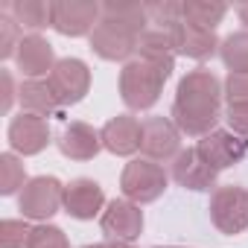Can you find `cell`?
<instances>
[{"label": "cell", "mask_w": 248, "mask_h": 248, "mask_svg": "<svg viewBox=\"0 0 248 248\" xmlns=\"http://www.w3.org/2000/svg\"><path fill=\"white\" fill-rule=\"evenodd\" d=\"M228 126L233 135L248 140V105H228Z\"/></svg>", "instance_id": "cell-30"}, {"label": "cell", "mask_w": 248, "mask_h": 248, "mask_svg": "<svg viewBox=\"0 0 248 248\" xmlns=\"http://www.w3.org/2000/svg\"><path fill=\"white\" fill-rule=\"evenodd\" d=\"M50 143V123L44 117L21 111L9 123V146L18 155H38Z\"/></svg>", "instance_id": "cell-10"}, {"label": "cell", "mask_w": 248, "mask_h": 248, "mask_svg": "<svg viewBox=\"0 0 248 248\" xmlns=\"http://www.w3.org/2000/svg\"><path fill=\"white\" fill-rule=\"evenodd\" d=\"M138 53L146 62H155L167 70H175V41H172L170 30H161V27L149 30L146 27V32L138 38Z\"/></svg>", "instance_id": "cell-20"}, {"label": "cell", "mask_w": 248, "mask_h": 248, "mask_svg": "<svg viewBox=\"0 0 248 248\" xmlns=\"http://www.w3.org/2000/svg\"><path fill=\"white\" fill-rule=\"evenodd\" d=\"M111 248H135V245L126 242V239H111Z\"/></svg>", "instance_id": "cell-33"}, {"label": "cell", "mask_w": 248, "mask_h": 248, "mask_svg": "<svg viewBox=\"0 0 248 248\" xmlns=\"http://www.w3.org/2000/svg\"><path fill=\"white\" fill-rule=\"evenodd\" d=\"M172 70L155 64V62H146V59H135V62H126V67L120 70V96L132 111H146L158 102L161 91H164V82L170 79Z\"/></svg>", "instance_id": "cell-2"}, {"label": "cell", "mask_w": 248, "mask_h": 248, "mask_svg": "<svg viewBox=\"0 0 248 248\" xmlns=\"http://www.w3.org/2000/svg\"><path fill=\"white\" fill-rule=\"evenodd\" d=\"M15 62H18V70L27 76V79H41V76H50L53 67H56V56H53V44L41 35H24L21 44H18V53H15Z\"/></svg>", "instance_id": "cell-13"}, {"label": "cell", "mask_w": 248, "mask_h": 248, "mask_svg": "<svg viewBox=\"0 0 248 248\" xmlns=\"http://www.w3.org/2000/svg\"><path fill=\"white\" fill-rule=\"evenodd\" d=\"M172 178L187 190H210L216 187V170L193 149H181V155L172 161Z\"/></svg>", "instance_id": "cell-14"}, {"label": "cell", "mask_w": 248, "mask_h": 248, "mask_svg": "<svg viewBox=\"0 0 248 248\" xmlns=\"http://www.w3.org/2000/svg\"><path fill=\"white\" fill-rule=\"evenodd\" d=\"M99 24V6L93 0H53V30L70 38L93 32Z\"/></svg>", "instance_id": "cell-8"}, {"label": "cell", "mask_w": 248, "mask_h": 248, "mask_svg": "<svg viewBox=\"0 0 248 248\" xmlns=\"http://www.w3.org/2000/svg\"><path fill=\"white\" fill-rule=\"evenodd\" d=\"M222 105V82L210 70H190L175 91L172 123L187 138H207L219 123Z\"/></svg>", "instance_id": "cell-1"}, {"label": "cell", "mask_w": 248, "mask_h": 248, "mask_svg": "<svg viewBox=\"0 0 248 248\" xmlns=\"http://www.w3.org/2000/svg\"><path fill=\"white\" fill-rule=\"evenodd\" d=\"M146 18H149V24H155V27H161V30H170V27H175V24H181L184 21V6L178 3V0H158V3H146Z\"/></svg>", "instance_id": "cell-25"}, {"label": "cell", "mask_w": 248, "mask_h": 248, "mask_svg": "<svg viewBox=\"0 0 248 248\" xmlns=\"http://www.w3.org/2000/svg\"><path fill=\"white\" fill-rule=\"evenodd\" d=\"M225 96L228 105H248V73H228Z\"/></svg>", "instance_id": "cell-29"}, {"label": "cell", "mask_w": 248, "mask_h": 248, "mask_svg": "<svg viewBox=\"0 0 248 248\" xmlns=\"http://www.w3.org/2000/svg\"><path fill=\"white\" fill-rule=\"evenodd\" d=\"M47 82H50L59 105L70 108V105H76V102L85 99V93L91 88V70L79 59H62V62H56V67L47 76Z\"/></svg>", "instance_id": "cell-6"}, {"label": "cell", "mask_w": 248, "mask_h": 248, "mask_svg": "<svg viewBox=\"0 0 248 248\" xmlns=\"http://www.w3.org/2000/svg\"><path fill=\"white\" fill-rule=\"evenodd\" d=\"M196 152L219 172V170H228V167H236L248 158V140L233 135L231 129L228 132H210L207 138H202L196 143Z\"/></svg>", "instance_id": "cell-9"}, {"label": "cell", "mask_w": 248, "mask_h": 248, "mask_svg": "<svg viewBox=\"0 0 248 248\" xmlns=\"http://www.w3.org/2000/svg\"><path fill=\"white\" fill-rule=\"evenodd\" d=\"M140 152L149 161H175L181 155V132L167 117H146L143 120V138Z\"/></svg>", "instance_id": "cell-7"}, {"label": "cell", "mask_w": 248, "mask_h": 248, "mask_svg": "<svg viewBox=\"0 0 248 248\" xmlns=\"http://www.w3.org/2000/svg\"><path fill=\"white\" fill-rule=\"evenodd\" d=\"M82 248H111V242H93V245H82Z\"/></svg>", "instance_id": "cell-34"}, {"label": "cell", "mask_w": 248, "mask_h": 248, "mask_svg": "<svg viewBox=\"0 0 248 248\" xmlns=\"http://www.w3.org/2000/svg\"><path fill=\"white\" fill-rule=\"evenodd\" d=\"M6 15L18 27H30V30L53 27V3H47V0H18L6 9Z\"/></svg>", "instance_id": "cell-21"}, {"label": "cell", "mask_w": 248, "mask_h": 248, "mask_svg": "<svg viewBox=\"0 0 248 248\" xmlns=\"http://www.w3.org/2000/svg\"><path fill=\"white\" fill-rule=\"evenodd\" d=\"M105 204V193L93 178H76L64 187V210L73 219H93Z\"/></svg>", "instance_id": "cell-15"}, {"label": "cell", "mask_w": 248, "mask_h": 248, "mask_svg": "<svg viewBox=\"0 0 248 248\" xmlns=\"http://www.w3.org/2000/svg\"><path fill=\"white\" fill-rule=\"evenodd\" d=\"M184 24L199 27V30H216L222 18L228 15V6L219 0H184Z\"/></svg>", "instance_id": "cell-22"}, {"label": "cell", "mask_w": 248, "mask_h": 248, "mask_svg": "<svg viewBox=\"0 0 248 248\" xmlns=\"http://www.w3.org/2000/svg\"><path fill=\"white\" fill-rule=\"evenodd\" d=\"M18 207L27 219H50L53 213H59V207H64V187L59 178L53 175H38L30 178L27 187L21 190Z\"/></svg>", "instance_id": "cell-5"}, {"label": "cell", "mask_w": 248, "mask_h": 248, "mask_svg": "<svg viewBox=\"0 0 248 248\" xmlns=\"http://www.w3.org/2000/svg\"><path fill=\"white\" fill-rule=\"evenodd\" d=\"M27 248H70V242H67L62 228H56V225H35L30 231Z\"/></svg>", "instance_id": "cell-26"}, {"label": "cell", "mask_w": 248, "mask_h": 248, "mask_svg": "<svg viewBox=\"0 0 248 248\" xmlns=\"http://www.w3.org/2000/svg\"><path fill=\"white\" fill-rule=\"evenodd\" d=\"M219 56L231 73H248V32H233L222 41Z\"/></svg>", "instance_id": "cell-23"}, {"label": "cell", "mask_w": 248, "mask_h": 248, "mask_svg": "<svg viewBox=\"0 0 248 248\" xmlns=\"http://www.w3.org/2000/svg\"><path fill=\"white\" fill-rule=\"evenodd\" d=\"M3 88H6V102H3V108L9 111V108H12V96H15V93H12V76H9V73H3Z\"/></svg>", "instance_id": "cell-31"}, {"label": "cell", "mask_w": 248, "mask_h": 248, "mask_svg": "<svg viewBox=\"0 0 248 248\" xmlns=\"http://www.w3.org/2000/svg\"><path fill=\"white\" fill-rule=\"evenodd\" d=\"M158 248H178V245H158Z\"/></svg>", "instance_id": "cell-35"}, {"label": "cell", "mask_w": 248, "mask_h": 248, "mask_svg": "<svg viewBox=\"0 0 248 248\" xmlns=\"http://www.w3.org/2000/svg\"><path fill=\"white\" fill-rule=\"evenodd\" d=\"M207 210H210V222L222 233H228V236L242 233L248 228V190L236 187V184L216 187Z\"/></svg>", "instance_id": "cell-4"}, {"label": "cell", "mask_w": 248, "mask_h": 248, "mask_svg": "<svg viewBox=\"0 0 248 248\" xmlns=\"http://www.w3.org/2000/svg\"><path fill=\"white\" fill-rule=\"evenodd\" d=\"M91 50L105 62H123L132 53H138V38L111 27V24H105V21H99L96 30L91 32Z\"/></svg>", "instance_id": "cell-16"}, {"label": "cell", "mask_w": 248, "mask_h": 248, "mask_svg": "<svg viewBox=\"0 0 248 248\" xmlns=\"http://www.w3.org/2000/svg\"><path fill=\"white\" fill-rule=\"evenodd\" d=\"M18 24L3 12L0 15V59H9V56H15L18 53V44H21V38L24 35H18Z\"/></svg>", "instance_id": "cell-28"}, {"label": "cell", "mask_w": 248, "mask_h": 248, "mask_svg": "<svg viewBox=\"0 0 248 248\" xmlns=\"http://www.w3.org/2000/svg\"><path fill=\"white\" fill-rule=\"evenodd\" d=\"M18 187H27L24 164H21L12 152H3V155H0V193H3V196H12Z\"/></svg>", "instance_id": "cell-24"}, {"label": "cell", "mask_w": 248, "mask_h": 248, "mask_svg": "<svg viewBox=\"0 0 248 248\" xmlns=\"http://www.w3.org/2000/svg\"><path fill=\"white\" fill-rule=\"evenodd\" d=\"M170 32H172V41H175V53L190 56V59H196V62L210 59V56L222 47L219 38H216V32L190 27V24H184V21L175 24V27H170Z\"/></svg>", "instance_id": "cell-17"}, {"label": "cell", "mask_w": 248, "mask_h": 248, "mask_svg": "<svg viewBox=\"0 0 248 248\" xmlns=\"http://www.w3.org/2000/svg\"><path fill=\"white\" fill-rule=\"evenodd\" d=\"M236 15H239V21H242V24L248 27V3H242V6L236 9Z\"/></svg>", "instance_id": "cell-32"}, {"label": "cell", "mask_w": 248, "mask_h": 248, "mask_svg": "<svg viewBox=\"0 0 248 248\" xmlns=\"http://www.w3.org/2000/svg\"><path fill=\"white\" fill-rule=\"evenodd\" d=\"M102 149H108L111 155H135L140 149V138H143V123L132 114H120L114 120H108L102 132Z\"/></svg>", "instance_id": "cell-12"}, {"label": "cell", "mask_w": 248, "mask_h": 248, "mask_svg": "<svg viewBox=\"0 0 248 248\" xmlns=\"http://www.w3.org/2000/svg\"><path fill=\"white\" fill-rule=\"evenodd\" d=\"M120 190L126 193V199L135 202V204L155 202L167 190V172H164L161 164H155L149 158H138V161L126 164V170H123Z\"/></svg>", "instance_id": "cell-3"}, {"label": "cell", "mask_w": 248, "mask_h": 248, "mask_svg": "<svg viewBox=\"0 0 248 248\" xmlns=\"http://www.w3.org/2000/svg\"><path fill=\"white\" fill-rule=\"evenodd\" d=\"M30 231L32 228L24 219H3V225H0V248H27Z\"/></svg>", "instance_id": "cell-27"}, {"label": "cell", "mask_w": 248, "mask_h": 248, "mask_svg": "<svg viewBox=\"0 0 248 248\" xmlns=\"http://www.w3.org/2000/svg\"><path fill=\"white\" fill-rule=\"evenodd\" d=\"M18 99H21L27 114L44 117V120L47 117H64V108L59 105L47 79H24L21 88H18Z\"/></svg>", "instance_id": "cell-18"}, {"label": "cell", "mask_w": 248, "mask_h": 248, "mask_svg": "<svg viewBox=\"0 0 248 248\" xmlns=\"http://www.w3.org/2000/svg\"><path fill=\"white\" fill-rule=\"evenodd\" d=\"M102 231L108 233V239H138L140 231H143V213L135 202L129 199H114L108 202V207L102 210V219H99Z\"/></svg>", "instance_id": "cell-11"}, {"label": "cell", "mask_w": 248, "mask_h": 248, "mask_svg": "<svg viewBox=\"0 0 248 248\" xmlns=\"http://www.w3.org/2000/svg\"><path fill=\"white\" fill-rule=\"evenodd\" d=\"M59 149L70 161H91L102 149V138H99L96 129L88 126V123H70L59 138Z\"/></svg>", "instance_id": "cell-19"}]
</instances>
